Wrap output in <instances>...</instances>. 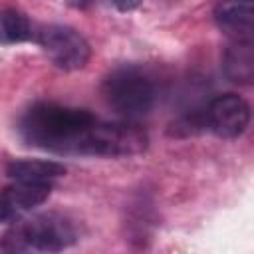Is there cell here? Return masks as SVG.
<instances>
[{
	"instance_id": "obj_11",
	"label": "cell",
	"mask_w": 254,
	"mask_h": 254,
	"mask_svg": "<svg viewBox=\"0 0 254 254\" xmlns=\"http://www.w3.org/2000/svg\"><path fill=\"white\" fill-rule=\"evenodd\" d=\"M111 2L121 12H131V10H135V8L141 6V0H111Z\"/></svg>"
},
{
	"instance_id": "obj_8",
	"label": "cell",
	"mask_w": 254,
	"mask_h": 254,
	"mask_svg": "<svg viewBox=\"0 0 254 254\" xmlns=\"http://www.w3.org/2000/svg\"><path fill=\"white\" fill-rule=\"evenodd\" d=\"M224 73L230 81L250 85L254 81V50L252 40H234L222 58Z\"/></svg>"
},
{
	"instance_id": "obj_1",
	"label": "cell",
	"mask_w": 254,
	"mask_h": 254,
	"mask_svg": "<svg viewBox=\"0 0 254 254\" xmlns=\"http://www.w3.org/2000/svg\"><path fill=\"white\" fill-rule=\"evenodd\" d=\"M22 139L38 149L60 155H139L149 135L135 123H105L85 109L58 103H38L20 119Z\"/></svg>"
},
{
	"instance_id": "obj_2",
	"label": "cell",
	"mask_w": 254,
	"mask_h": 254,
	"mask_svg": "<svg viewBox=\"0 0 254 254\" xmlns=\"http://www.w3.org/2000/svg\"><path fill=\"white\" fill-rule=\"evenodd\" d=\"M75 232L71 224L58 214H40L30 220L16 222L2 236L4 250H42V252H60L73 244Z\"/></svg>"
},
{
	"instance_id": "obj_6",
	"label": "cell",
	"mask_w": 254,
	"mask_h": 254,
	"mask_svg": "<svg viewBox=\"0 0 254 254\" xmlns=\"http://www.w3.org/2000/svg\"><path fill=\"white\" fill-rule=\"evenodd\" d=\"M50 192V183L16 181L14 185L0 190V222H14L22 212L44 204Z\"/></svg>"
},
{
	"instance_id": "obj_4",
	"label": "cell",
	"mask_w": 254,
	"mask_h": 254,
	"mask_svg": "<svg viewBox=\"0 0 254 254\" xmlns=\"http://www.w3.org/2000/svg\"><path fill=\"white\" fill-rule=\"evenodd\" d=\"M38 42L52 60V64L65 71L81 69L91 56V48L85 42V38L69 26H44L42 32L38 34Z\"/></svg>"
},
{
	"instance_id": "obj_5",
	"label": "cell",
	"mask_w": 254,
	"mask_h": 254,
	"mask_svg": "<svg viewBox=\"0 0 254 254\" xmlns=\"http://www.w3.org/2000/svg\"><path fill=\"white\" fill-rule=\"evenodd\" d=\"M250 121L248 103L236 93H224L210 101L206 109L208 127L224 139H234L242 135Z\"/></svg>"
},
{
	"instance_id": "obj_3",
	"label": "cell",
	"mask_w": 254,
	"mask_h": 254,
	"mask_svg": "<svg viewBox=\"0 0 254 254\" xmlns=\"http://www.w3.org/2000/svg\"><path fill=\"white\" fill-rule=\"evenodd\" d=\"M105 101L125 117H139L155 103L153 81L137 67H119L103 79Z\"/></svg>"
},
{
	"instance_id": "obj_10",
	"label": "cell",
	"mask_w": 254,
	"mask_h": 254,
	"mask_svg": "<svg viewBox=\"0 0 254 254\" xmlns=\"http://www.w3.org/2000/svg\"><path fill=\"white\" fill-rule=\"evenodd\" d=\"M0 30L8 42H24L32 36L30 20L16 8H6L0 12Z\"/></svg>"
},
{
	"instance_id": "obj_7",
	"label": "cell",
	"mask_w": 254,
	"mask_h": 254,
	"mask_svg": "<svg viewBox=\"0 0 254 254\" xmlns=\"http://www.w3.org/2000/svg\"><path fill=\"white\" fill-rule=\"evenodd\" d=\"M214 20L234 40H252V0H220L214 6Z\"/></svg>"
},
{
	"instance_id": "obj_9",
	"label": "cell",
	"mask_w": 254,
	"mask_h": 254,
	"mask_svg": "<svg viewBox=\"0 0 254 254\" xmlns=\"http://www.w3.org/2000/svg\"><path fill=\"white\" fill-rule=\"evenodd\" d=\"M6 175L14 181H34V183H48L65 175V167L56 161L46 159H18L6 165Z\"/></svg>"
}]
</instances>
